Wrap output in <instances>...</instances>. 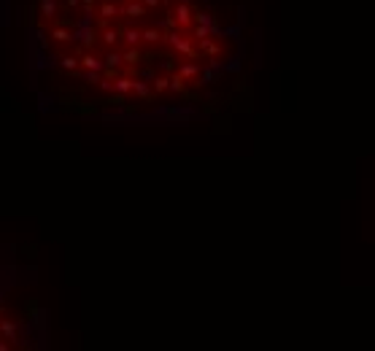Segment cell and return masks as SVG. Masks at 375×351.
I'll return each instance as SVG.
<instances>
[{
  "instance_id": "2",
  "label": "cell",
  "mask_w": 375,
  "mask_h": 351,
  "mask_svg": "<svg viewBox=\"0 0 375 351\" xmlns=\"http://www.w3.org/2000/svg\"><path fill=\"white\" fill-rule=\"evenodd\" d=\"M149 14V8H146L140 0H127L124 5H119V16H130V19H143Z\"/></svg>"
},
{
  "instance_id": "30",
  "label": "cell",
  "mask_w": 375,
  "mask_h": 351,
  "mask_svg": "<svg viewBox=\"0 0 375 351\" xmlns=\"http://www.w3.org/2000/svg\"><path fill=\"white\" fill-rule=\"evenodd\" d=\"M11 349V343H0V351H8Z\"/></svg>"
},
{
  "instance_id": "12",
  "label": "cell",
  "mask_w": 375,
  "mask_h": 351,
  "mask_svg": "<svg viewBox=\"0 0 375 351\" xmlns=\"http://www.w3.org/2000/svg\"><path fill=\"white\" fill-rule=\"evenodd\" d=\"M132 81L135 78H130V76H119V78H113V95H130L132 92Z\"/></svg>"
},
{
  "instance_id": "10",
  "label": "cell",
  "mask_w": 375,
  "mask_h": 351,
  "mask_svg": "<svg viewBox=\"0 0 375 351\" xmlns=\"http://www.w3.org/2000/svg\"><path fill=\"white\" fill-rule=\"evenodd\" d=\"M162 38H165V32L159 30V27H146V30H140V41L149 43V46L162 43Z\"/></svg>"
},
{
  "instance_id": "4",
  "label": "cell",
  "mask_w": 375,
  "mask_h": 351,
  "mask_svg": "<svg viewBox=\"0 0 375 351\" xmlns=\"http://www.w3.org/2000/svg\"><path fill=\"white\" fill-rule=\"evenodd\" d=\"M219 70H222V62L211 57V65H208L205 70H200V76H197V87H205V84H213V81H216V73H219Z\"/></svg>"
},
{
  "instance_id": "15",
  "label": "cell",
  "mask_w": 375,
  "mask_h": 351,
  "mask_svg": "<svg viewBox=\"0 0 375 351\" xmlns=\"http://www.w3.org/2000/svg\"><path fill=\"white\" fill-rule=\"evenodd\" d=\"M51 38H54L57 43H70L73 41V32L65 27V24H57V27L51 30Z\"/></svg>"
},
{
  "instance_id": "1",
  "label": "cell",
  "mask_w": 375,
  "mask_h": 351,
  "mask_svg": "<svg viewBox=\"0 0 375 351\" xmlns=\"http://www.w3.org/2000/svg\"><path fill=\"white\" fill-rule=\"evenodd\" d=\"M162 41H165L167 46H170L173 51H178L181 57H186V59H197V57H200L197 46L192 43V41H189V38H186V35H181L178 30H170V32H165V38H162Z\"/></svg>"
},
{
  "instance_id": "31",
  "label": "cell",
  "mask_w": 375,
  "mask_h": 351,
  "mask_svg": "<svg viewBox=\"0 0 375 351\" xmlns=\"http://www.w3.org/2000/svg\"><path fill=\"white\" fill-rule=\"evenodd\" d=\"M0 316H3V311H0Z\"/></svg>"
},
{
  "instance_id": "23",
  "label": "cell",
  "mask_w": 375,
  "mask_h": 351,
  "mask_svg": "<svg viewBox=\"0 0 375 351\" xmlns=\"http://www.w3.org/2000/svg\"><path fill=\"white\" fill-rule=\"evenodd\" d=\"M159 27H162L165 32H170V30H178V22H176V16H173V14H167V16L162 19V24H159Z\"/></svg>"
},
{
  "instance_id": "17",
  "label": "cell",
  "mask_w": 375,
  "mask_h": 351,
  "mask_svg": "<svg viewBox=\"0 0 375 351\" xmlns=\"http://www.w3.org/2000/svg\"><path fill=\"white\" fill-rule=\"evenodd\" d=\"M170 89V76H154L151 78V92H157V95H162V92Z\"/></svg>"
},
{
  "instance_id": "18",
  "label": "cell",
  "mask_w": 375,
  "mask_h": 351,
  "mask_svg": "<svg viewBox=\"0 0 375 351\" xmlns=\"http://www.w3.org/2000/svg\"><path fill=\"white\" fill-rule=\"evenodd\" d=\"M119 32H122V41H124L127 46H138V43H140V30L124 27V30H119Z\"/></svg>"
},
{
  "instance_id": "22",
  "label": "cell",
  "mask_w": 375,
  "mask_h": 351,
  "mask_svg": "<svg viewBox=\"0 0 375 351\" xmlns=\"http://www.w3.org/2000/svg\"><path fill=\"white\" fill-rule=\"evenodd\" d=\"M195 22L197 24H205V27H213L216 19H213V14H208V11H195Z\"/></svg>"
},
{
  "instance_id": "19",
  "label": "cell",
  "mask_w": 375,
  "mask_h": 351,
  "mask_svg": "<svg viewBox=\"0 0 375 351\" xmlns=\"http://www.w3.org/2000/svg\"><path fill=\"white\" fill-rule=\"evenodd\" d=\"M59 65H62L65 73H76V70L81 68V65H78V57H76V54H65L62 59H59Z\"/></svg>"
},
{
  "instance_id": "24",
  "label": "cell",
  "mask_w": 375,
  "mask_h": 351,
  "mask_svg": "<svg viewBox=\"0 0 375 351\" xmlns=\"http://www.w3.org/2000/svg\"><path fill=\"white\" fill-rule=\"evenodd\" d=\"M195 38L200 41V38H211V27H205V24H197L195 22Z\"/></svg>"
},
{
  "instance_id": "6",
  "label": "cell",
  "mask_w": 375,
  "mask_h": 351,
  "mask_svg": "<svg viewBox=\"0 0 375 351\" xmlns=\"http://www.w3.org/2000/svg\"><path fill=\"white\" fill-rule=\"evenodd\" d=\"M78 65H81L84 70H97V73H103V70H105L103 59L95 57L92 51H81V57H78Z\"/></svg>"
},
{
  "instance_id": "21",
  "label": "cell",
  "mask_w": 375,
  "mask_h": 351,
  "mask_svg": "<svg viewBox=\"0 0 375 351\" xmlns=\"http://www.w3.org/2000/svg\"><path fill=\"white\" fill-rule=\"evenodd\" d=\"M170 92H176V95H186V81L178 73L170 76Z\"/></svg>"
},
{
  "instance_id": "13",
  "label": "cell",
  "mask_w": 375,
  "mask_h": 351,
  "mask_svg": "<svg viewBox=\"0 0 375 351\" xmlns=\"http://www.w3.org/2000/svg\"><path fill=\"white\" fill-rule=\"evenodd\" d=\"M122 57H124V65L135 68V65H140V59H143V51H140L138 46H127V49L122 51Z\"/></svg>"
},
{
  "instance_id": "11",
  "label": "cell",
  "mask_w": 375,
  "mask_h": 351,
  "mask_svg": "<svg viewBox=\"0 0 375 351\" xmlns=\"http://www.w3.org/2000/svg\"><path fill=\"white\" fill-rule=\"evenodd\" d=\"M178 76L184 78V81H195V78L200 76V65L195 62V59H189V62H184L178 68Z\"/></svg>"
},
{
  "instance_id": "8",
  "label": "cell",
  "mask_w": 375,
  "mask_h": 351,
  "mask_svg": "<svg viewBox=\"0 0 375 351\" xmlns=\"http://www.w3.org/2000/svg\"><path fill=\"white\" fill-rule=\"evenodd\" d=\"M0 335H3L5 341L11 343V346H19V333H16V324H14V322H8V319H3V316H0Z\"/></svg>"
},
{
  "instance_id": "20",
  "label": "cell",
  "mask_w": 375,
  "mask_h": 351,
  "mask_svg": "<svg viewBox=\"0 0 375 351\" xmlns=\"http://www.w3.org/2000/svg\"><path fill=\"white\" fill-rule=\"evenodd\" d=\"M38 5H41V16L46 19L57 16V0H38Z\"/></svg>"
},
{
  "instance_id": "3",
  "label": "cell",
  "mask_w": 375,
  "mask_h": 351,
  "mask_svg": "<svg viewBox=\"0 0 375 351\" xmlns=\"http://www.w3.org/2000/svg\"><path fill=\"white\" fill-rule=\"evenodd\" d=\"M173 16H176L178 27H192V22H195V8H192L189 3H178L176 11H173Z\"/></svg>"
},
{
  "instance_id": "29",
  "label": "cell",
  "mask_w": 375,
  "mask_h": 351,
  "mask_svg": "<svg viewBox=\"0 0 375 351\" xmlns=\"http://www.w3.org/2000/svg\"><path fill=\"white\" fill-rule=\"evenodd\" d=\"M95 3H97V0H81V5H84V8H92Z\"/></svg>"
},
{
  "instance_id": "28",
  "label": "cell",
  "mask_w": 375,
  "mask_h": 351,
  "mask_svg": "<svg viewBox=\"0 0 375 351\" xmlns=\"http://www.w3.org/2000/svg\"><path fill=\"white\" fill-rule=\"evenodd\" d=\"M65 3H68V8H78V5H81V0H65Z\"/></svg>"
},
{
  "instance_id": "7",
  "label": "cell",
  "mask_w": 375,
  "mask_h": 351,
  "mask_svg": "<svg viewBox=\"0 0 375 351\" xmlns=\"http://www.w3.org/2000/svg\"><path fill=\"white\" fill-rule=\"evenodd\" d=\"M200 46H197V51H200V54H205V57H222V43H219V41H211V38H200V41H197Z\"/></svg>"
},
{
  "instance_id": "27",
  "label": "cell",
  "mask_w": 375,
  "mask_h": 351,
  "mask_svg": "<svg viewBox=\"0 0 375 351\" xmlns=\"http://www.w3.org/2000/svg\"><path fill=\"white\" fill-rule=\"evenodd\" d=\"M143 78H146V81H151V78H154V70H151V68H143Z\"/></svg>"
},
{
  "instance_id": "9",
  "label": "cell",
  "mask_w": 375,
  "mask_h": 351,
  "mask_svg": "<svg viewBox=\"0 0 375 351\" xmlns=\"http://www.w3.org/2000/svg\"><path fill=\"white\" fill-rule=\"evenodd\" d=\"M100 41H103L105 46H108V49H113V46H116L119 41H122V32L105 24V27H100Z\"/></svg>"
},
{
  "instance_id": "5",
  "label": "cell",
  "mask_w": 375,
  "mask_h": 351,
  "mask_svg": "<svg viewBox=\"0 0 375 351\" xmlns=\"http://www.w3.org/2000/svg\"><path fill=\"white\" fill-rule=\"evenodd\" d=\"M103 65H105V76H116V70H119V68H122V65H124V57H122V51L111 49L108 54H105Z\"/></svg>"
},
{
  "instance_id": "14",
  "label": "cell",
  "mask_w": 375,
  "mask_h": 351,
  "mask_svg": "<svg viewBox=\"0 0 375 351\" xmlns=\"http://www.w3.org/2000/svg\"><path fill=\"white\" fill-rule=\"evenodd\" d=\"M132 92H135V97H138V100H149V97H151V84L149 81H138V78H135V81H132Z\"/></svg>"
},
{
  "instance_id": "16",
  "label": "cell",
  "mask_w": 375,
  "mask_h": 351,
  "mask_svg": "<svg viewBox=\"0 0 375 351\" xmlns=\"http://www.w3.org/2000/svg\"><path fill=\"white\" fill-rule=\"evenodd\" d=\"M119 16V5H113L111 0H103L100 3V19H116Z\"/></svg>"
},
{
  "instance_id": "26",
  "label": "cell",
  "mask_w": 375,
  "mask_h": 351,
  "mask_svg": "<svg viewBox=\"0 0 375 351\" xmlns=\"http://www.w3.org/2000/svg\"><path fill=\"white\" fill-rule=\"evenodd\" d=\"M140 3H143L146 8H157V5H162V0H140Z\"/></svg>"
},
{
  "instance_id": "25",
  "label": "cell",
  "mask_w": 375,
  "mask_h": 351,
  "mask_svg": "<svg viewBox=\"0 0 375 351\" xmlns=\"http://www.w3.org/2000/svg\"><path fill=\"white\" fill-rule=\"evenodd\" d=\"M84 84H100V73L97 70H84Z\"/></svg>"
}]
</instances>
